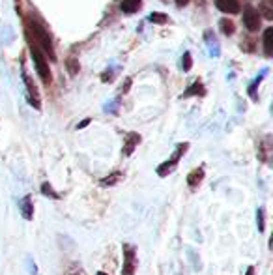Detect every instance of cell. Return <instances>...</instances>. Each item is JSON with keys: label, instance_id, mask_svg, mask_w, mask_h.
I'll return each instance as SVG.
<instances>
[{"label": "cell", "instance_id": "obj_1", "mask_svg": "<svg viewBox=\"0 0 273 275\" xmlns=\"http://www.w3.org/2000/svg\"><path fill=\"white\" fill-rule=\"evenodd\" d=\"M28 43H30V55H32V60H34V66H36L38 73H40V77H42V81H44V85H49L50 83V71H49L47 62H45V57L42 55V51L34 45L32 40H28Z\"/></svg>", "mask_w": 273, "mask_h": 275}, {"label": "cell", "instance_id": "obj_2", "mask_svg": "<svg viewBox=\"0 0 273 275\" xmlns=\"http://www.w3.org/2000/svg\"><path fill=\"white\" fill-rule=\"evenodd\" d=\"M28 29L34 32V38H36L38 43L44 47L45 53H49L50 60H56V57H54V47H52V42H50V36L47 34V30L34 21H28Z\"/></svg>", "mask_w": 273, "mask_h": 275}, {"label": "cell", "instance_id": "obj_3", "mask_svg": "<svg viewBox=\"0 0 273 275\" xmlns=\"http://www.w3.org/2000/svg\"><path fill=\"white\" fill-rule=\"evenodd\" d=\"M122 251H124L122 275H135V269H136V249H135V245H131V243H124Z\"/></svg>", "mask_w": 273, "mask_h": 275}, {"label": "cell", "instance_id": "obj_4", "mask_svg": "<svg viewBox=\"0 0 273 275\" xmlns=\"http://www.w3.org/2000/svg\"><path fill=\"white\" fill-rule=\"evenodd\" d=\"M187 146H189V144H186V142H184V144H178V148H176V152H174L172 159H168V161H165L163 165H159V167H158V174H159V176H166L168 172H172L174 167H176V165H178V161H180V157L186 154Z\"/></svg>", "mask_w": 273, "mask_h": 275}, {"label": "cell", "instance_id": "obj_5", "mask_svg": "<svg viewBox=\"0 0 273 275\" xmlns=\"http://www.w3.org/2000/svg\"><path fill=\"white\" fill-rule=\"evenodd\" d=\"M244 25L247 27L249 32H254V30L260 29V15L254 8H247L244 12Z\"/></svg>", "mask_w": 273, "mask_h": 275}, {"label": "cell", "instance_id": "obj_6", "mask_svg": "<svg viewBox=\"0 0 273 275\" xmlns=\"http://www.w3.org/2000/svg\"><path fill=\"white\" fill-rule=\"evenodd\" d=\"M22 79H24V83H26V88H28V99H30V105L36 107V109H42V103H40V94H38V88L36 85L32 83V79L26 75V73H22Z\"/></svg>", "mask_w": 273, "mask_h": 275}, {"label": "cell", "instance_id": "obj_7", "mask_svg": "<svg viewBox=\"0 0 273 275\" xmlns=\"http://www.w3.org/2000/svg\"><path fill=\"white\" fill-rule=\"evenodd\" d=\"M216 6L223 14H238L240 12V2L238 0H216Z\"/></svg>", "mask_w": 273, "mask_h": 275}, {"label": "cell", "instance_id": "obj_8", "mask_svg": "<svg viewBox=\"0 0 273 275\" xmlns=\"http://www.w3.org/2000/svg\"><path fill=\"white\" fill-rule=\"evenodd\" d=\"M19 210H21L22 217L26 219V221L34 219V204H32V197H30V195L21 198V202H19Z\"/></svg>", "mask_w": 273, "mask_h": 275}, {"label": "cell", "instance_id": "obj_9", "mask_svg": "<svg viewBox=\"0 0 273 275\" xmlns=\"http://www.w3.org/2000/svg\"><path fill=\"white\" fill-rule=\"evenodd\" d=\"M138 142H140V135L130 133V135H128V139H126V144H124L122 154L124 155H131V154H133V150L138 146Z\"/></svg>", "mask_w": 273, "mask_h": 275}, {"label": "cell", "instance_id": "obj_10", "mask_svg": "<svg viewBox=\"0 0 273 275\" xmlns=\"http://www.w3.org/2000/svg\"><path fill=\"white\" fill-rule=\"evenodd\" d=\"M202 180H204V169H194L193 172H189V176H187V183H189V187L191 189H196L198 185L202 183Z\"/></svg>", "mask_w": 273, "mask_h": 275}, {"label": "cell", "instance_id": "obj_11", "mask_svg": "<svg viewBox=\"0 0 273 275\" xmlns=\"http://www.w3.org/2000/svg\"><path fill=\"white\" fill-rule=\"evenodd\" d=\"M138 8H140V0H122L120 4V10L124 14H135Z\"/></svg>", "mask_w": 273, "mask_h": 275}, {"label": "cell", "instance_id": "obj_12", "mask_svg": "<svg viewBox=\"0 0 273 275\" xmlns=\"http://www.w3.org/2000/svg\"><path fill=\"white\" fill-rule=\"evenodd\" d=\"M272 51H273V29H268L264 32V53H266V57H272Z\"/></svg>", "mask_w": 273, "mask_h": 275}, {"label": "cell", "instance_id": "obj_13", "mask_svg": "<svg viewBox=\"0 0 273 275\" xmlns=\"http://www.w3.org/2000/svg\"><path fill=\"white\" fill-rule=\"evenodd\" d=\"M42 193H44L45 197H50V198H60V195H58L56 191L52 189V185H50L49 182L42 183Z\"/></svg>", "mask_w": 273, "mask_h": 275}, {"label": "cell", "instance_id": "obj_14", "mask_svg": "<svg viewBox=\"0 0 273 275\" xmlns=\"http://www.w3.org/2000/svg\"><path fill=\"white\" fill-rule=\"evenodd\" d=\"M256 225H258V230H260V232H264V226H266L264 208H258V210H256Z\"/></svg>", "mask_w": 273, "mask_h": 275}, {"label": "cell", "instance_id": "obj_15", "mask_svg": "<svg viewBox=\"0 0 273 275\" xmlns=\"http://www.w3.org/2000/svg\"><path fill=\"white\" fill-rule=\"evenodd\" d=\"M221 25V30H223V34L230 36V34H234V23L228 21V19H223V21L219 23Z\"/></svg>", "mask_w": 273, "mask_h": 275}, {"label": "cell", "instance_id": "obj_16", "mask_svg": "<svg viewBox=\"0 0 273 275\" xmlns=\"http://www.w3.org/2000/svg\"><path fill=\"white\" fill-rule=\"evenodd\" d=\"M262 10H264V17H266L268 21H272L273 10H272V6H270V0H264V2H262Z\"/></svg>", "mask_w": 273, "mask_h": 275}, {"label": "cell", "instance_id": "obj_17", "mask_svg": "<svg viewBox=\"0 0 273 275\" xmlns=\"http://www.w3.org/2000/svg\"><path fill=\"white\" fill-rule=\"evenodd\" d=\"M68 68H70V73H72V75H77V71H79V62H77L75 58H70V60H68Z\"/></svg>", "mask_w": 273, "mask_h": 275}, {"label": "cell", "instance_id": "obj_18", "mask_svg": "<svg viewBox=\"0 0 273 275\" xmlns=\"http://www.w3.org/2000/svg\"><path fill=\"white\" fill-rule=\"evenodd\" d=\"M150 21H152V23H159V25H163V23H166L168 19H166V15H163V14H152V15H150Z\"/></svg>", "mask_w": 273, "mask_h": 275}, {"label": "cell", "instance_id": "obj_19", "mask_svg": "<svg viewBox=\"0 0 273 275\" xmlns=\"http://www.w3.org/2000/svg\"><path fill=\"white\" fill-rule=\"evenodd\" d=\"M120 176H122V174H120V172H116V174H112V176H108V178H105V180H101V183H103V185H112L116 180H120Z\"/></svg>", "mask_w": 273, "mask_h": 275}, {"label": "cell", "instance_id": "obj_20", "mask_svg": "<svg viewBox=\"0 0 273 275\" xmlns=\"http://www.w3.org/2000/svg\"><path fill=\"white\" fill-rule=\"evenodd\" d=\"M200 86H202L200 83H194L193 88H191V90H187V92H186V96H193V94H196V92H200V94H202V92H204V90H202Z\"/></svg>", "mask_w": 273, "mask_h": 275}, {"label": "cell", "instance_id": "obj_21", "mask_svg": "<svg viewBox=\"0 0 273 275\" xmlns=\"http://www.w3.org/2000/svg\"><path fill=\"white\" fill-rule=\"evenodd\" d=\"M184 68H186V70H191V55H189V53L184 55Z\"/></svg>", "mask_w": 273, "mask_h": 275}, {"label": "cell", "instance_id": "obj_22", "mask_svg": "<svg viewBox=\"0 0 273 275\" xmlns=\"http://www.w3.org/2000/svg\"><path fill=\"white\" fill-rule=\"evenodd\" d=\"M88 124H90V120H84V122H80V124H79V129H82V127H86Z\"/></svg>", "mask_w": 273, "mask_h": 275}, {"label": "cell", "instance_id": "obj_23", "mask_svg": "<svg viewBox=\"0 0 273 275\" xmlns=\"http://www.w3.org/2000/svg\"><path fill=\"white\" fill-rule=\"evenodd\" d=\"M187 2H189V0H176V4H178V6H186Z\"/></svg>", "mask_w": 273, "mask_h": 275}, {"label": "cell", "instance_id": "obj_24", "mask_svg": "<svg viewBox=\"0 0 273 275\" xmlns=\"http://www.w3.org/2000/svg\"><path fill=\"white\" fill-rule=\"evenodd\" d=\"M245 275H254V268H252V266H251V268H247V273H245Z\"/></svg>", "mask_w": 273, "mask_h": 275}, {"label": "cell", "instance_id": "obj_25", "mask_svg": "<svg viewBox=\"0 0 273 275\" xmlns=\"http://www.w3.org/2000/svg\"><path fill=\"white\" fill-rule=\"evenodd\" d=\"M68 275H80L79 271H73V273H68Z\"/></svg>", "mask_w": 273, "mask_h": 275}, {"label": "cell", "instance_id": "obj_26", "mask_svg": "<svg viewBox=\"0 0 273 275\" xmlns=\"http://www.w3.org/2000/svg\"><path fill=\"white\" fill-rule=\"evenodd\" d=\"M98 275H105V273H103V271H100V273H98Z\"/></svg>", "mask_w": 273, "mask_h": 275}]
</instances>
